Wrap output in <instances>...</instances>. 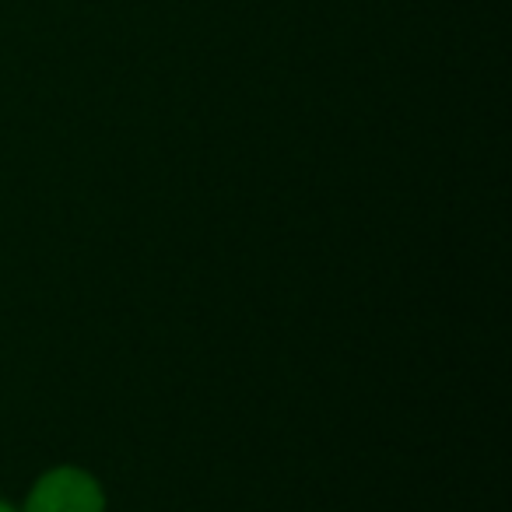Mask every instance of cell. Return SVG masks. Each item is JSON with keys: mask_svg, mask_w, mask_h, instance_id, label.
Wrapping results in <instances>:
<instances>
[{"mask_svg": "<svg viewBox=\"0 0 512 512\" xmlns=\"http://www.w3.org/2000/svg\"><path fill=\"white\" fill-rule=\"evenodd\" d=\"M25 512H106V498L92 474L60 467L39 477Z\"/></svg>", "mask_w": 512, "mask_h": 512, "instance_id": "6da1fadb", "label": "cell"}, {"mask_svg": "<svg viewBox=\"0 0 512 512\" xmlns=\"http://www.w3.org/2000/svg\"><path fill=\"white\" fill-rule=\"evenodd\" d=\"M0 512H15V509H11V505H4V502H0Z\"/></svg>", "mask_w": 512, "mask_h": 512, "instance_id": "7a4b0ae2", "label": "cell"}]
</instances>
